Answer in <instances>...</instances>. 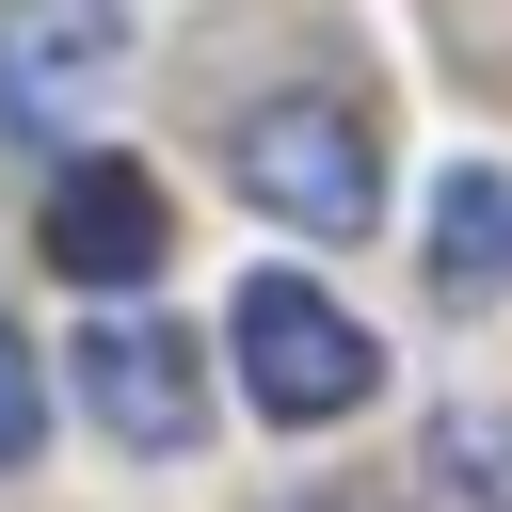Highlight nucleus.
Here are the masks:
<instances>
[{"instance_id": "obj_1", "label": "nucleus", "mask_w": 512, "mask_h": 512, "mask_svg": "<svg viewBox=\"0 0 512 512\" xmlns=\"http://www.w3.org/2000/svg\"><path fill=\"white\" fill-rule=\"evenodd\" d=\"M224 160H240V192H256L272 224H304V240L384 224V144H368V112H336V96H256Z\"/></svg>"}, {"instance_id": "obj_8", "label": "nucleus", "mask_w": 512, "mask_h": 512, "mask_svg": "<svg viewBox=\"0 0 512 512\" xmlns=\"http://www.w3.org/2000/svg\"><path fill=\"white\" fill-rule=\"evenodd\" d=\"M32 432H48V368H32V336L0 320V464H32Z\"/></svg>"}, {"instance_id": "obj_3", "label": "nucleus", "mask_w": 512, "mask_h": 512, "mask_svg": "<svg viewBox=\"0 0 512 512\" xmlns=\"http://www.w3.org/2000/svg\"><path fill=\"white\" fill-rule=\"evenodd\" d=\"M128 80V0H0V128H80Z\"/></svg>"}, {"instance_id": "obj_5", "label": "nucleus", "mask_w": 512, "mask_h": 512, "mask_svg": "<svg viewBox=\"0 0 512 512\" xmlns=\"http://www.w3.org/2000/svg\"><path fill=\"white\" fill-rule=\"evenodd\" d=\"M160 256H176L160 176H144V160H64V192H48V272H80V288H144Z\"/></svg>"}, {"instance_id": "obj_7", "label": "nucleus", "mask_w": 512, "mask_h": 512, "mask_svg": "<svg viewBox=\"0 0 512 512\" xmlns=\"http://www.w3.org/2000/svg\"><path fill=\"white\" fill-rule=\"evenodd\" d=\"M432 480H448V496H480V512H512V416H480V400H464V416H432Z\"/></svg>"}, {"instance_id": "obj_2", "label": "nucleus", "mask_w": 512, "mask_h": 512, "mask_svg": "<svg viewBox=\"0 0 512 512\" xmlns=\"http://www.w3.org/2000/svg\"><path fill=\"white\" fill-rule=\"evenodd\" d=\"M240 384H256V416H288V432H320V416H352L368 384H384V352H368V320H336L304 272H256L240 288Z\"/></svg>"}, {"instance_id": "obj_6", "label": "nucleus", "mask_w": 512, "mask_h": 512, "mask_svg": "<svg viewBox=\"0 0 512 512\" xmlns=\"http://www.w3.org/2000/svg\"><path fill=\"white\" fill-rule=\"evenodd\" d=\"M432 288H448V304H496V288H512V176H496V160H464V176L432 192Z\"/></svg>"}, {"instance_id": "obj_4", "label": "nucleus", "mask_w": 512, "mask_h": 512, "mask_svg": "<svg viewBox=\"0 0 512 512\" xmlns=\"http://www.w3.org/2000/svg\"><path fill=\"white\" fill-rule=\"evenodd\" d=\"M80 400H96V432L144 448V464L208 432V384H192V336H176V320H96V336H80Z\"/></svg>"}]
</instances>
